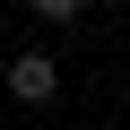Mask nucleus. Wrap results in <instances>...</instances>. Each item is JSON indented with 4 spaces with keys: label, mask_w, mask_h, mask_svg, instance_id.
I'll use <instances>...</instances> for the list:
<instances>
[{
    "label": "nucleus",
    "mask_w": 130,
    "mask_h": 130,
    "mask_svg": "<svg viewBox=\"0 0 130 130\" xmlns=\"http://www.w3.org/2000/svg\"><path fill=\"white\" fill-rule=\"evenodd\" d=\"M35 18H87V0H26Z\"/></svg>",
    "instance_id": "obj_2"
},
{
    "label": "nucleus",
    "mask_w": 130,
    "mask_h": 130,
    "mask_svg": "<svg viewBox=\"0 0 130 130\" xmlns=\"http://www.w3.org/2000/svg\"><path fill=\"white\" fill-rule=\"evenodd\" d=\"M52 87H61V70H52L43 52H18V61H9V95H18V104H52Z\"/></svg>",
    "instance_id": "obj_1"
}]
</instances>
